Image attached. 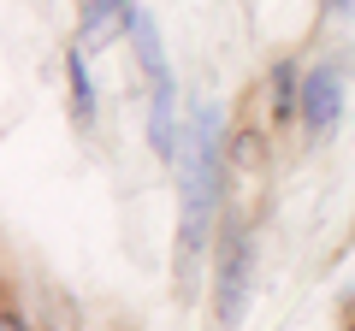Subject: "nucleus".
<instances>
[{
	"instance_id": "1",
	"label": "nucleus",
	"mask_w": 355,
	"mask_h": 331,
	"mask_svg": "<svg viewBox=\"0 0 355 331\" xmlns=\"http://www.w3.org/2000/svg\"><path fill=\"white\" fill-rule=\"evenodd\" d=\"M184 255H196L214 231V207H219V125L214 107L190 118V148H184Z\"/></svg>"
},
{
	"instance_id": "2",
	"label": "nucleus",
	"mask_w": 355,
	"mask_h": 331,
	"mask_svg": "<svg viewBox=\"0 0 355 331\" xmlns=\"http://www.w3.org/2000/svg\"><path fill=\"white\" fill-rule=\"evenodd\" d=\"M249 284H254V237L249 231H231L225 249H219V267H214V319H219V331H231L243 319Z\"/></svg>"
},
{
	"instance_id": "3",
	"label": "nucleus",
	"mask_w": 355,
	"mask_h": 331,
	"mask_svg": "<svg viewBox=\"0 0 355 331\" xmlns=\"http://www.w3.org/2000/svg\"><path fill=\"white\" fill-rule=\"evenodd\" d=\"M338 113H343V83H338V71L331 65H314V71L302 77V130L308 136H326L331 125H338Z\"/></svg>"
},
{
	"instance_id": "4",
	"label": "nucleus",
	"mask_w": 355,
	"mask_h": 331,
	"mask_svg": "<svg viewBox=\"0 0 355 331\" xmlns=\"http://www.w3.org/2000/svg\"><path fill=\"white\" fill-rule=\"evenodd\" d=\"M148 148L160 154L166 166L184 160V142H178V83H172V71L154 83V101H148Z\"/></svg>"
},
{
	"instance_id": "5",
	"label": "nucleus",
	"mask_w": 355,
	"mask_h": 331,
	"mask_svg": "<svg viewBox=\"0 0 355 331\" xmlns=\"http://www.w3.org/2000/svg\"><path fill=\"white\" fill-rule=\"evenodd\" d=\"M65 83H71V118L77 125H95V83H89L83 48H65Z\"/></svg>"
},
{
	"instance_id": "6",
	"label": "nucleus",
	"mask_w": 355,
	"mask_h": 331,
	"mask_svg": "<svg viewBox=\"0 0 355 331\" xmlns=\"http://www.w3.org/2000/svg\"><path fill=\"white\" fill-rule=\"evenodd\" d=\"M130 42H137V65L148 71V83H160L166 60H160V36H154V18L148 12H130Z\"/></svg>"
},
{
	"instance_id": "7",
	"label": "nucleus",
	"mask_w": 355,
	"mask_h": 331,
	"mask_svg": "<svg viewBox=\"0 0 355 331\" xmlns=\"http://www.w3.org/2000/svg\"><path fill=\"white\" fill-rule=\"evenodd\" d=\"M130 0H83V30L101 36V30H130Z\"/></svg>"
},
{
	"instance_id": "8",
	"label": "nucleus",
	"mask_w": 355,
	"mask_h": 331,
	"mask_svg": "<svg viewBox=\"0 0 355 331\" xmlns=\"http://www.w3.org/2000/svg\"><path fill=\"white\" fill-rule=\"evenodd\" d=\"M272 113L279 118L302 113V77H296V65H272Z\"/></svg>"
},
{
	"instance_id": "9",
	"label": "nucleus",
	"mask_w": 355,
	"mask_h": 331,
	"mask_svg": "<svg viewBox=\"0 0 355 331\" xmlns=\"http://www.w3.org/2000/svg\"><path fill=\"white\" fill-rule=\"evenodd\" d=\"M254 142H261L254 130H243V136H237V166H243V172H254V166H261V148H254Z\"/></svg>"
},
{
	"instance_id": "10",
	"label": "nucleus",
	"mask_w": 355,
	"mask_h": 331,
	"mask_svg": "<svg viewBox=\"0 0 355 331\" xmlns=\"http://www.w3.org/2000/svg\"><path fill=\"white\" fill-rule=\"evenodd\" d=\"M0 331H30V325L18 319V307H6V314H0Z\"/></svg>"
},
{
	"instance_id": "11",
	"label": "nucleus",
	"mask_w": 355,
	"mask_h": 331,
	"mask_svg": "<svg viewBox=\"0 0 355 331\" xmlns=\"http://www.w3.org/2000/svg\"><path fill=\"white\" fill-rule=\"evenodd\" d=\"M326 6H331V12H349V0H326Z\"/></svg>"
},
{
	"instance_id": "12",
	"label": "nucleus",
	"mask_w": 355,
	"mask_h": 331,
	"mask_svg": "<svg viewBox=\"0 0 355 331\" xmlns=\"http://www.w3.org/2000/svg\"><path fill=\"white\" fill-rule=\"evenodd\" d=\"M349 331H355V325H349Z\"/></svg>"
}]
</instances>
